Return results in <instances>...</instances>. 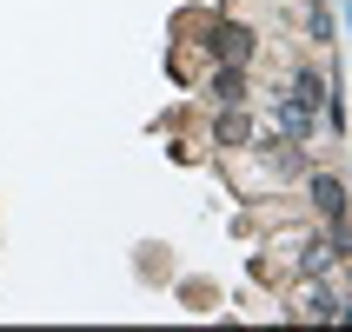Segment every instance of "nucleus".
<instances>
[{"instance_id": "1", "label": "nucleus", "mask_w": 352, "mask_h": 332, "mask_svg": "<svg viewBox=\"0 0 352 332\" xmlns=\"http://www.w3.org/2000/svg\"><path fill=\"white\" fill-rule=\"evenodd\" d=\"M206 47H213L219 67H246V60H253V27H239V20H219Z\"/></svg>"}, {"instance_id": "2", "label": "nucleus", "mask_w": 352, "mask_h": 332, "mask_svg": "<svg viewBox=\"0 0 352 332\" xmlns=\"http://www.w3.org/2000/svg\"><path fill=\"white\" fill-rule=\"evenodd\" d=\"M273 113H279V126H286L293 140H313L319 133V113H313V107H299L293 93H273Z\"/></svg>"}, {"instance_id": "3", "label": "nucleus", "mask_w": 352, "mask_h": 332, "mask_svg": "<svg viewBox=\"0 0 352 332\" xmlns=\"http://www.w3.org/2000/svg\"><path fill=\"white\" fill-rule=\"evenodd\" d=\"M299 313H306V319H339L346 299H339L333 286H306V293H299Z\"/></svg>"}, {"instance_id": "4", "label": "nucleus", "mask_w": 352, "mask_h": 332, "mask_svg": "<svg viewBox=\"0 0 352 332\" xmlns=\"http://www.w3.org/2000/svg\"><path fill=\"white\" fill-rule=\"evenodd\" d=\"M313 206L326 219H346V186H339L333 173H313Z\"/></svg>"}, {"instance_id": "5", "label": "nucleus", "mask_w": 352, "mask_h": 332, "mask_svg": "<svg viewBox=\"0 0 352 332\" xmlns=\"http://www.w3.org/2000/svg\"><path fill=\"white\" fill-rule=\"evenodd\" d=\"M286 93H293L299 107H313V113H319V107H326V100H333V93H326V80H319L313 67H299V74H293V87H286Z\"/></svg>"}, {"instance_id": "6", "label": "nucleus", "mask_w": 352, "mask_h": 332, "mask_svg": "<svg viewBox=\"0 0 352 332\" xmlns=\"http://www.w3.org/2000/svg\"><path fill=\"white\" fill-rule=\"evenodd\" d=\"M206 93H213L219 107H239V100H246V74H239V67H219V74H213V87H206Z\"/></svg>"}, {"instance_id": "7", "label": "nucleus", "mask_w": 352, "mask_h": 332, "mask_svg": "<svg viewBox=\"0 0 352 332\" xmlns=\"http://www.w3.org/2000/svg\"><path fill=\"white\" fill-rule=\"evenodd\" d=\"M246 133H253V120H246V113H239V107H226V120H219V146H246Z\"/></svg>"}, {"instance_id": "8", "label": "nucleus", "mask_w": 352, "mask_h": 332, "mask_svg": "<svg viewBox=\"0 0 352 332\" xmlns=\"http://www.w3.org/2000/svg\"><path fill=\"white\" fill-rule=\"evenodd\" d=\"M306 34H313V40H333V14H326V7H313V14H306Z\"/></svg>"}]
</instances>
